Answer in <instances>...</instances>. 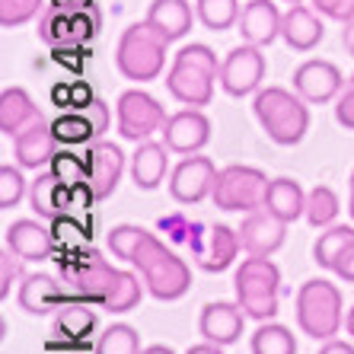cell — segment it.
<instances>
[{"label": "cell", "instance_id": "obj_41", "mask_svg": "<svg viewBox=\"0 0 354 354\" xmlns=\"http://www.w3.org/2000/svg\"><path fill=\"white\" fill-rule=\"evenodd\" d=\"M55 246H64V252H77V249L86 246V239H90V233L83 230L80 223H74L71 217H58L55 221Z\"/></svg>", "mask_w": 354, "mask_h": 354}, {"label": "cell", "instance_id": "obj_23", "mask_svg": "<svg viewBox=\"0 0 354 354\" xmlns=\"http://www.w3.org/2000/svg\"><path fill=\"white\" fill-rule=\"evenodd\" d=\"M322 35H326V26L316 17V10L306 3H290V10L281 19V39L294 51H313Z\"/></svg>", "mask_w": 354, "mask_h": 354}, {"label": "cell", "instance_id": "obj_46", "mask_svg": "<svg viewBox=\"0 0 354 354\" xmlns=\"http://www.w3.org/2000/svg\"><path fill=\"white\" fill-rule=\"evenodd\" d=\"M86 112V118L93 122V131H96V140L102 138V134L109 131V124H112V115H109V106L102 102V99H93L90 106L83 109Z\"/></svg>", "mask_w": 354, "mask_h": 354}, {"label": "cell", "instance_id": "obj_37", "mask_svg": "<svg viewBox=\"0 0 354 354\" xmlns=\"http://www.w3.org/2000/svg\"><path fill=\"white\" fill-rule=\"evenodd\" d=\"M55 134H58L61 144H90L96 140L93 131V122L86 118V112H67L55 122Z\"/></svg>", "mask_w": 354, "mask_h": 354}, {"label": "cell", "instance_id": "obj_7", "mask_svg": "<svg viewBox=\"0 0 354 354\" xmlns=\"http://www.w3.org/2000/svg\"><path fill=\"white\" fill-rule=\"evenodd\" d=\"M61 262V288L64 300H83V304H106L109 288L115 284L118 268L106 262L96 249L90 252H67Z\"/></svg>", "mask_w": 354, "mask_h": 354}, {"label": "cell", "instance_id": "obj_49", "mask_svg": "<svg viewBox=\"0 0 354 354\" xmlns=\"http://www.w3.org/2000/svg\"><path fill=\"white\" fill-rule=\"evenodd\" d=\"M342 45H345V51L354 58V19H348L345 29H342Z\"/></svg>", "mask_w": 354, "mask_h": 354}, {"label": "cell", "instance_id": "obj_38", "mask_svg": "<svg viewBox=\"0 0 354 354\" xmlns=\"http://www.w3.org/2000/svg\"><path fill=\"white\" fill-rule=\"evenodd\" d=\"M144 236H147V230H144V227H134V223H122V227H112V230H109V249L115 252V259H124V262H131Z\"/></svg>", "mask_w": 354, "mask_h": 354}, {"label": "cell", "instance_id": "obj_19", "mask_svg": "<svg viewBox=\"0 0 354 354\" xmlns=\"http://www.w3.org/2000/svg\"><path fill=\"white\" fill-rule=\"evenodd\" d=\"M246 326V310L239 304H227V300H214V304L201 306V319H198V332L205 335V342L214 345H233L243 335Z\"/></svg>", "mask_w": 354, "mask_h": 354}, {"label": "cell", "instance_id": "obj_50", "mask_svg": "<svg viewBox=\"0 0 354 354\" xmlns=\"http://www.w3.org/2000/svg\"><path fill=\"white\" fill-rule=\"evenodd\" d=\"M185 354H223L221 345H214V342H201V345H192Z\"/></svg>", "mask_w": 354, "mask_h": 354}, {"label": "cell", "instance_id": "obj_53", "mask_svg": "<svg viewBox=\"0 0 354 354\" xmlns=\"http://www.w3.org/2000/svg\"><path fill=\"white\" fill-rule=\"evenodd\" d=\"M348 214L354 217V173H351V198H348Z\"/></svg>", "mask_w": 354, "mask_h": 354}, {"label": "cell", "instance_id": "obj_9", "mask_svg": "<svg viewBox=\"0 0 354 354\" xmlns=\"http://www.w3.org/2000/svg\"><path fill=\"white\" fill-rule=\"evenodd\" d=\"M189 249L195 256L198 268H205V272H227L243 246H239V233L233 227H227V223L195 221L189 236Z\"/></svg>", "mask_w": 354, "mask_h": 354}, {"label": "cell", "instance_id": "obj_52", "mask_svg": "<svg viewBox=\"0 0 354 354\" xmlns=\"http://www.w3.org/2000/svg\"><path fill=\"white\" fill-rule=\"evenodd\" d=\"M345 326H348V335L354 338V306H351V310H348V319H345Z\"/></svg>", "mask_w": 354, "mask_h": 354}, {"label": "cell", "instance_id": "obj_8", "mask_svg": "<svg viewBox=\"0 0 354 354\" xmlns=\"http://www.w3.org/2000/svg\"><path fill=\"white\" fill-rule=\"evenodd\" d=\"M268 185L272 179L256 169V166H223L217 169V182L214 192H211V201H214L221 211H259L265 207V195H268Z\"/></svg>", "mask_w": 354, "mask_h": 354}, {"label": "cell", "instance_id": "obj_21", "mask_svg": "<svg viewBox=\"0 0 354 354\" xmlns=\"http://www.w3.org/2000/svg\"><path fill=\"white\" fill-rule=\"evenodd\" d=\"M3 243L23 262H45L55 252V233L48 227H41L39 221H29V217L10 223L7 233H3Z\"/></svg>", "mask_w": 354, "mask_h": 354}, {"label": "cell", "instance_id": "obj_24", "mask_svg": "<svg viewBox=\"0 0 354 354\" xmlns=\"http://www.w3.org/2000/svg\"><path fill=\"white\" fill-rule=\"evenodd\" d=\"M29 205H32V211L41 221H58V217H64L71 211V189L51 169H45L29 185Z\"/></svg>", "mask_w": 354, "mask_h": 354}, {"label": "cell", "instance_id": "obj_1", "mask_svg": "<svg viewBox=\"0 0 354 354\" xmlns=\"http://www.w3.org/2000/svg\"><path fill=\"white\" fill-rule=\"evenodd\" d=\"M221 64L217 55L201 41L182 45L176 51L173 67L166 74V90L176 102L192 109H205L214 99V80H221Z\"/></svg>", "mask_w": 354, "mask_h": 354}, {"label": "cell", "instance_id": "obj_2", "mask_svg": "<svg viewBox=\"0 0 354 354\" xmlns=\"http://www.w3.org/2000/svg\"><path fill=\"white\" fill-rule=\"evenodd\" d=\"M252 112H256L262 131L274 144H281V147H294L310 131L306 99L300 93L284 90V86H265V90H259L256 102H252Z\"/></svg>", "mask_w": 354, "mask_h": 354}, {"label": "cell", "instance_id": "obj_28", "mask_svg": "<svg viewBox=\"0 0 354 354\" xmlns=\"http://www.w3.org/2000/svg\"><path fill=\"white\" fill-rule=\"evenodd\" d=\"M195 17L198 13H192L189 0H153L147 10V19L166 35V41L185 39L192 32V19Z\"/></svg>", "mask_w": 354, "mask_h": 354}, {"label": "cell", "instance_id": "obj_39", "mask_svg": "<svg viewBox=\"0 0 354 354\" xmlns=\"http://www.w3.org/2000/svg\"><path fill=\"white\" fill-rule=\"evenodd\" d=\"M41 7H45V0H0V26L17 29V26L39 17Z\"/></svg>", "mask_w": 354, "mask_h": 354}, {"label": "cell", "instance_id": "obj_44", "mask_svg": "<svg viewBox=\"0 0 354 354\" xmlns=\"http://www.w3.org/2000/svg\"><path fill=\"white\" fill-rule=\"evenodd\" d=\"M17 252L13 249H3L0 252V297H10V288L13 281L19 278V262H17Z\"/></svg>", "mask_w": 354, "mask_h": 354}, {"label": "cell", "instance_id": "obj_25", "mask_svg": "<svg viewBox=\"0 0 354 354\" xmlns=\"http://www.w3.org/2000/svg\"><path fill=\"white\" fill-rule=\"evenodd\" d=\"M173 150L166 144H157V140H140L138 150L131 153V179L138 189L153 192L160 182L166 179V169H169V157Z\"/></svg>", "mask_w": 354, "mask_h": 354}, {"label": "cell", "instance_id": "obj_43", "mask_svg": "<svg viewBox=\"0 0 354 354\" xmlns=\"http://www.w3.org/2000/svg\"><path fill=\"white\" fill-rule=\"evenodd\" d=\"M310 7L316 13H322V17L338 19V23L354 19V0H310Z\"/></svg>", "mask_w": 354, "mask_h": 354}, {"label": "cell", "instance_id": "obj_42", "mask_svg": "<svg viewBox=\"0 0 354 354\" xmlns=\"http://www.w3.org/2000/svg\"><path fill=\"white\" fill-rule=\"evenodd\" d=\"M192 227H195V221H189V217H185V214H169V217H160V230H163L166 236L173 239V243H182V246H189Z\"/></svg>", "mask_w": 354, "mask_h": 354}, {"label": "cell", "instance_id": "obj_36", "mask_svg": "<svg viewBox=\"0 0 354 354\" xmlns=\"http://www.w3.org/2000/svg\"><path fill=\"white\" fill-rule=\"evenodd\" d=\"M48 169L58 176L61 182H64L67 189H74V185L90 182V166H86V160L77 157V153H71V150H58Z\"/></svg>", "mask_w": 354, "mask_h": 354}, {"label": "cell", "instance_id": "obj_33", "mask_svg": "<svg viewBox=\"0 0 354 354\" xmlns=\"http://www.w3.org/2000/svg\"><path fill=\"white\" fill-rule=\"evenodd\" d=\"M239 0H198L195 13L211 32H227L230 26L239 23Z\"/></svg>", "mask_w": 354, "mask_h": 354}, {"label": "cell", "instance_id": "obj_34", "mask_svg": "<svg viewBox=\"0 0 354 354\" xmlns=\"http://www.w3.org/2000/svg\"><path fill=\"white\" fill-rule=\"evenodd\" d=\"M140 297H144V288H140L138 274L118 272L115 284L109 288V297H106V304H102V310H109V313H131L134 306L140 304Z\"/></svg>", "mask_w": 354, "mask_h": 354}, {"label": "cell", "instance_id": "obj_45", "mask_svg": "<svg viewBox=\"0 0 354 354\" xmlns=\"http://www.w3.org/2000/svg\"><path fill=\"white\" fill-rule=\"evenodd\" d=\"M335 118L342 128L354 131V86L351 83H348L345 90H342V96L335 99Z\"/></svg>", "mask_w": 354, "mask_h": 354}, {"label": "cell", "instance_id": "obj_29", "mask_svg": "<svg viewBox=\"0 0 354 354\" xmlns=\"http://www.w3.org/2000/svg\"><path fill=\"white\" fill-rule=\"evenodd\" d=\"M39 118V109H35L32 96L23 90V86H7L0 93V131L7 138H17L29 122Z\"/></svg>", "mask_w": 354, "mask_h": 354}, {"label": "cell", "instance_id": "obj_4", "mask_svg": "<svg viewBox=\"0 0 354 354\" xmlns=\"http://www.w3.org/2000/svg\"><path fill=\"white\" fill-rule=\"evenodd\" d=\"M134 268H140L144 284L157 300H179L189 294L192 288V272L189 265L176 256L173 249H166L163 239H157L153 233L140 239L138 252L131 259Z\"/></svg>", "mask_w": 354, "mask_h": 354}, {"label": "cell", "instance_id": "obj_51", "mask_svg": "<svg viewBox=\"0 0 354 354\" xmlns=\"http://www.w3.org/2000/svg\"><path fill=\"white\" fill-rule=\"evenodd\" d=\"M140 354H176V351L169 345H150V348H144Z\"/></svg>", "mask_w": 354, "mask_h": 354}, {"label": "cell", "instance_id": "obj_22", "mask_svg": "<svg viewBox=\"0 0 354 354\" xmlns=\"http://www.w3.org/2000/svg\"><path fill=\"white\" fill-rule=\"evenodd\" d=\"M99 316L93 310V304H83V300H64V304L55 310V326H51V345H61V342H71V345H83L86 338L96 332Z\"/></svg>", "mask_w": 354, "mask_h": 354}, {"label": "cell", "instance_id": "obj_17", "mask_svg": "<svg viewBox=\"0 0 354 354\" xmlns=\"http://www.w3.org/2000/svg\"><path fill=\"white\" fill-rule=\"evenodd\" d=\"M17 163L23 169H35L51 166L55 153H58V134H55V122H48L45 115H39L35 122H29L23 131L17 134Z\"/></svg>", "mask_w": 354, "mask_h": 354}, {"label": "cell", "instance_id": "obj_3", "mask_svg": "<svg viewBox=\"0 0 354 354\" xmlns=\"http://www.w3.org/2000/svg\"><path fill=\"white\" fill-rule=\"evenodd\" d=\"M166 35L157 26L144 19V23H131L118 39L115 48V67L124 80L134 83H150L163 74L166 67Z\"/></svg>", "mask_w": 354, "mask_h": 354}, {"label": "cell", "instance_id": "obj_13", "mask_svg": "<svg viewBox=\"0 0 354 354\" xmlns=\"http://www.w3.org/2000/svg\"><path fill=\"white\" fill-rule=\"evenodd\" d=\"M217 182V166L211 157H185L169 176V195L179 201V205H198L211 198Z\"/></svg>", "mask_w": 354, "mask_h": 354}, {"label": "cell", "instance_id": "obj_55", "mask_svg": "<svg viewBox=\"0 0 354 354\" xmlns=\"http://www.w3.org/2000/svg\"><path fill=\"white\" fill-rule=\"evenodd\" d=\"M288 3H304V0H288Z\"/></svg>", "mask_w": 354, "mask_h": 354}, {"label": "cell", "instance_id": "obj_12", "mask_svg": "<svg viewBox=\"0 0 354 354\" xmlns=\"http://www.w3.org/2000/svg\"><path fill=\"white\" fill-rule=\"evenodd\" d=\"M348 83L342 77L332 61H322V58H310L294 71V90L310 102V106H326L332 99L342 96Z\"/></svg>", "mask_w": 354, "mask_h": 354}, {"label": "cell", "instance_id": "obj_14", "mask_svg": "<svg viewBox=\"0 0 354 354\" xmlns=\"http://www.w3.org/2000/svg\"><path fill=\"white\" fill-rule=\"evenodd\" d=\"M39 32L48 45H80V41L96 35V19H90V13L83 7L74 10L67 3H55L45 10Z\"/></svg>", "mask_w": 354, "mask_h": 354}, {"label": "cell", "instance_id": "obj_48", "mask_svg": "<svg viewBox=\"0 0 354 354\" xmlns=\"http://www.w3.org/2000/svg\"><path fill=\"white\" fill-rule=\"evenodd\" d=\"M319 354H354V345H348V342H338V338H329V342L319 348Z\"/></svg>", "mask_w": 354, "mask_h": 354}, {"label": "cell", "instance_id": "obj_26", "mask_svg": "<svg viewBox=\"0 0 354 354\" xmlns=\"http://www.w3.org/2000/svg\"><path fill=\"white\" fill-rule=\"evenodd\" d=\"M64 304V288L51 274H26L19 284V306L32 316H45Z\"/></svg>", "mask_w": 354, "mask_h": 354}, {"label": "cell", "instance_id": "obj_31", "mask_svg": "<svg viewBox=\"0 0 354 354\" xmlns=\"http://www.w3.org/2000/svg\"><path fill=\"white\" fill-rule=\"evenodd\" d=\"M252 354H297V338L281 322H262L252 332Z\"/></svg>", "mask_w": 354, "mask_h": 354}, {"label": "cell", "instance_id": "obj_54", "mask_svg": "<svg viewBox=\"0 0 354 354\" xmlns=\"http://www.w3.org/2000/svg\"><path fill=\"white\" fill-rule=\"evenodd\" d=\"M67 354V351H64ZM71 354H86V351H71ZM93 354H96V351H93Z\"/></svg>", "mask_w": 354, "mask_h": 354}, {"label": "cell", "instance_id": "obj_27", "mask_svg": "<svg viewBox=\"0 0 354 354\" xmlns=\"http://www.w3.org/2000/svg\"><path fill=\"white\" fill-rule=\"evenodd\" d=\"M265 207H268L274 217H281L284 223L300 221V217L306 214V192H304V185H300L297 179H288V176L272 179L268 195H265Z\"/></svg>", "mask_w": 354, "mask_h": 354}, {"label": "cell", "instance_id": "obj_20", "mask_svg": "<svg viewBox=\"0 0 354 354\" xmlns=\"http://www.w3.org/2000/svg\"><path fill=\"white\" fill-rule=\"evenodd\" d=\"M281 19H284V13L278 10V3H272V0H249L239 10L236 29L243 35V41L265 48L281 35Z\"/></svg>", "mask_w": 354, "mask_h": 354}, {"label": "cell", "instance_id": "obj_11", "mask_svg": "<svg viewBox=\"0 0 354 354\" xmlns=\"http://www.w3.org/2000/svg\"><path fill=\"white\" fill-rule=\"evenodd\" d=\"M265 71H268V61H265L259 45H249V41L236 45L221 64V86L227 96L243 99L262 86Z\"/></svg>", "mask_w": 354, "mask_h": 354}, {"label": "cell", "instance_id": "obj_15", "mask_svg": "<svg viewBox=\"0 0 354 354\" xmlns=\"http://www.w3.org/2000/svg\"><path fill=\"white\" fill-rule=\"evenodd\" d=\"M163 144L173 153H182V157H192L201 147H207L211 140V118L201 112V109H182L176 115L166 118L163 124Z\"/></svg>", "mask_w": 354, "mask_h": 354}, {"label": "cell", "instance_id": "obj_40", "mask_svg": "<svg viewBox=\"0 0 354 354\" xmlns=\"http://www.w3.org/2000/svg\"><path fill=\"white\" fill-rule=\"evenodd\" d=\"M26 195V179L17 166H0V211L7 207H17L19 198Z\"/></svg>", "mask_w": 354, "mask_h": 354}, {"label": "cell", "instance_id": "obj_30", "mask_svg": "<svg viewBox=\"0 0 354 354\" xmlns=\"http://www.w3.org/2000/svg\"><path fill=\"white\" fill-rule=\"evenodd\" d=\"M354 243V227H345V223H332L326 227V233H319L313 246V259L319 268H335V259L345 252Z\"/></svg>", "mask_w": 354, "mask_h": 354}, {"label": "cell", "instance_id": "obj_10", "mask_svg": "<svg viewBox=\"0 0 354 354\" xmlns=\"http://www.w3.org/2000/svg\"><path fill=\"white\" fill-rule=\"evenodd\" d=\"M166 112L157 99L144 90H124L118 96V134L124 140H150V134L163 131Z\"/></svg>", "mask_w": 354, "mask_h": 354}, {"label": "cell", "instance_id": "obj_47", "mask_svg": "<svg viewBox=\"0 0 354 354\" xmlns=\"http://www.w3.org/2000/svg\"><path fill=\"white\" fill-rule=\"evenodd\" d=\"M332 272H335L342 281H348V284H354V243L345 249V252H342V256L335 259V268H332Z\"/></svg>", "mask_w": 354, "mask_h": 354}, {"label": "cell", "instance_id": "obj_16", "mask_svg": "<svg viewBox=\"0 0 354 354\" xmlns=\"http://www.w3.org/2000/svg\"><path fill=\"white\" fill-rule=\"evenodd\" d=\"M239 246L246 249L249 256H272L284 246V236H288V223L274 217L268 207H259V211H249L239 223Z\"/></svg>", "mask_w": 354, "mask_h": 354}, {"label": "cell", "instance_id": "obj_18", "mask_svg": "<svg viewBox=\"0 0 354 354\" xmlns=\"http://www.w3.org/2000/svg\"><path fill=\"white\" fill-rule=\"evenodd\" d=\"M86 166H90V189L96 201H106L109 195H115L124 173L122 147L112 140H93L90 150H86Z\"/></svg>", "mask_w": 354, "mask_h": 354}, {"label": "cell", "instance_id": "obj_5", "mask_svg": "<svg viewBox=\"0 0 354 354\" xmlns=\"http://www.w3.org/2000/svg\"><path fill=\"white\" fill-rule=\"evenodd\" d=\"M236 304L246 310L249 319L268 322L278 316V294H281V272L268 256H249L236 268L233 278Z\"/></svg>", "mask_w": 354, "mask_h": 354}, {"label": "cell", "instance_id": "obj_6", "mask_svg": "<svg viewBox=\"0 0 354 354\" xmlns=\"http://www.w3.org/2000/svg\"><path fill=\"white\" fill-rule=\"evenodd\" d=\"M342 290L335 284L322 278H313L300 284L297 290V326L304 329V335L316 338V342H329L342 329Z\"/></svg>", "mask_w": 354, "mask_h": 354}, {"label": "cell", "instance_id": "obj_32", "mask_svg": "<svg viewBox=\"0 0 354 354\" xmlns=\"http://www.w3.org/2000/svg\"><path fill=\"white\" fill-rule=\"evenodd\" d=\"M338 211H342V201H338L335 189L316 185V189L306 192V214L304 217L310 221V227H332Z\"/></svg>", "mask_w": 354, "mask_h": 354}, {"label": "cell", "instance_id": "obj_35", "mask_svg": "<svg viewBox=\"0 0 354 354\" xmlns=\"http://www.w3.org/2000/svg\"><path fill=\"white\" fill-rule=\"evenodd\" d=\"M96 354H140V335L128 322L109 326L96 342Z\"/></svg>", "mask_w": 354, "mask_h": 354}]
</instances>
